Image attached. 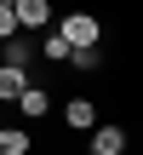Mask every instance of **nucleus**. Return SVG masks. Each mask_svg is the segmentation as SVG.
<instances>
[{"label": "nucleus", "instance_id": "f257e3e1", "mask_svg": "<svg viewBox=\"0 0 143 155\" xmlns=\"http://www.w3.org/2000/svg\"><path fill=\"white\" fill-rule=\"evenodd\" d=\"M57 35L69 40V52L75 46H103V17L97 12H63L57 17Z\"/></svg>", "mask_w": 143, "mask_h": 155}, {"label": "nucleus", "instance_id": "f03ea898", "mask_svg": "<svg viewBox=\"0 0 143 155\" xmlns=\"http://www.w3.org/2000/svg\"><path fill=\"white\" fill-rule=\"evenodd\" d=\"M11 17H17V35L52 29V0H17V6H11Z\"/></svg>", "mask_w": 143, "mask_h": 155}, {"label": "nucleus", "instance_id": "7ed1b4c3", "mask_svg": "<svg viewBox=\"0 0 143 155\" xmlns=\"http://www.w3.org/2000/svg\"><path fill=\"white\" fill-rule=\"evenodd\" d=\"M92 155H126V127L120 121H97L92 127Z\"/></svg>", "mask_w": 143, "mask_h": 155}, {"label": "nucleus", "instance_id": "20e7f679", "mask_svg": "<svg viewBox=\"0 0 143 155\" xmlns=\"http://www.w3.org/2000/svg\"><path fill=\"white\" fill-rule=\"evenodd\" d=\"M63 127H69V132H92V127H97V104H92V98H69V104H63Z\"/></svg>", "mask_w": 143, "mask_h": 155}, {"label": "nucleus", "instance_id": "39448f33", "mask_svg": "<svg viewBox=\"0 0 143 155\" xmlns=\"http://www.w3.org/2000/svg\"><path fill=\"white\" fill-rule=\"evenodd\" d=\"M17 115H23V121H46V115H52V92L29 81V92L17 98Z\"/></svg>", "mask_w": 143, "mask_h": 155}, {"label": "nucleus", "instance_id": "423d86ee", "mask_svg": "<svg viewBox=\"0 0 143 155\" xmlns=\"http://www.w3.org/2000/svg\"><path fill=\"white\" fill-rule=\"evenodd\" d=\"M0 63H11V69H29V63H34V40H29V35H11V40H0Z\"/></svg>", "mask_w": 143, "mask_h": 155}, {"label": "nucleus", "instance_id": "0eeeda50", "mask_svg": "<svg viewBox=\"0 0 143 155\" xmlns=\"http://www.w3.org/2000/svg\"><path fill=\"white\" fill-rule=\"evenodd\" d=\"M29 92V69H11V63H0V104H17Z\"/></svg>", "mask_w": 143, "mask_h": 155}, {"label": "nucleus", "instance_id": "6e6552de", "mask_svg": "<svg viewBox=\"0 0 143 155\" xmlns=\"http://www.w3.org/2000/svg\"><path fill=\"white\" fill-rule=\"evenodd\" d=\"M29 150H34L29 127H0V155H29Z\"/></svg>", "mask_w": 143, "mask_h": 155}, {"label": "nucleus", "instance_id": "1a4fd4ad", "mask_svg": "<svg viewBox=\"0 0 143 155\" xmlns=\"http://www.w3.org/2000/svg\"><path fill=\"white\" fill-rule=\"evenodd\" d=\"M34 52H40V58H46V63H69V40H63V35H57V29H46V35H40V40H34Z\"/></svg>", "mask_w": 143, "mask_h": 155}, {"label": "nucleus", "instance_id": "9d476101", "mask_svg": "<svg viewBox=\"0 0 143 155\" xmlns=\"http://www.w3.org/2000/svg\"><path fill=\"white\" fill-rule=\"evenodd\" d=\"M69 63H75L80 75H97V69H103V46H75V52H69Z\"/></svg>", "mask_w": 143, "mask_h": 155}, {"label": "nucleus", "instance_id": "9b49d317", "mask_svg": "<svg viewBox=\"0 0 143 155\" xmlns=\"http://www.w3.org/2000/svg\"><path fill=\"white\" fill-rule=\"evenodd\" d=\"M17 35V17H11V6H0V40H11Z\"/></svg>", "mask_w": 143, "mask_h": 155}, {"label": "nucleus", "instance_id": "f8f14e48", "mask_svg": "<svg viewBox=\"0 0 143 155\" xmlns=\"http://www.w3.org/2000/svg\"><path fill=\"white\" fill-rule=\"evenodd\" d=\"M0 6H17V0H0Z\"/></svg>", "mask_w": 143, "mask_h": 155}, {"label": "nucleus", "instance_id": "ddd939ff", "mask_svg": "<svg viewBox=\"0 0 143 155\" xmlns=\"http://www.w3.org/2000/svg\"><path fill=\"white\" fill-rule=\"evenodd\" d=\"M0 127H6V115H0Z\"/></svg>", "mask_w": 143, "mask_h": 155}]
</instances>
